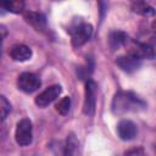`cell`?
Segmentation results:
<instances>
[{"label":"cell","instance_id":"cell-1","mask_svg":"<svg viewBox=\"0 0 156 156\" xmlns=\"http://www.w3.org/2000/svg\"><path fill=\"white\" fill-rule=\"evenodd\" d=\"M145 107H146L145 101L132 91H118L112 100V111L116 115L136 112L144 110Z\"/></svg>","mask_w":156,"mask_h":156},{"label":"cell","instance_id":"cell-2","mask_svg":"<svg viewBox=\"0 0 156 156\" xmlns=\"http://www.w3.org/2000/svg\"><path fill=\"white\" fill-rule=\"evenodd\" d=\"M68 32L71 34L72 45L76 46V48H79V46L84 45L91 38L93 26L90 23H87V22H82L80 21V22L73 24Z\"/></svg>","mask_w":156,"mask_h":156},{"label":"cell","instance_id":"cell-3","mask_svg":"<svg viewBox=\"0 0 156 156\" xmlns=\"http://www.w3.org/2000/svg\"><path fill=\"white\" fill-rule=\"evenodd\" d=\"M79 143L74 134L67 135L63 141H58L56 145H52V152L55 156H77Z\"/></svg>","mask_w":156,"mask_h":156},{"label":"cell","instance_id":"cell-4","mask_svg":"<svg viewBox=\"0 0 156 156\" xmlns=\"http://www.w3.org/2000/svg\"><path fill=\"white\" fill-rule=\"evenodd\" d=\"M15 138H16L17 144L21 146H27L32 143V140H33V126L28 118H23L17 123Z\"/></svg>","mask_w":156,"mask_h":156},{"label":"cell","instance_id":"cell-5","mask_svg":"<svg viewBox=\"0 0 156 156\" xmlns=\"http://www.w3.org/2000/svg\"><path fill=\"white\" fill-rule=\"evenodd\" d=\"M40 79L38 78V76H35L34 73L30 72H23L18 76L17 79V87L20 90L27 93V94H32L35 90H38L40 88Z\"/></svg>","mask_w":156,"mask_h":156},{"label":"cell","instance_id":"cell-6","mask_svg":"<svg viewBox=\"0 0 156 156\" xmlns=\"http://www.w3.org/2000/svg\"><path fill=\"white\" fill-rule=\"evenodd\" d=\"M96 84L94 80L88 79L85 83V94H84V104H83V112L88 116L94 115L95 106H96Z\"/></svg>","mask_w":156,"mask_h":156},{"label":"cell","instance_id":"cell-7","mask_svg":"<svg viewBox=\"0 0 156 156\" xmlns=\"http://www.w3.org/2000/svg\"><path fill=\"white\" fill-rule=\"evenodd\" d=\"M61 91H62L61 85H58V84L51 85V87L46 88L44 91H41V93L35 98L34 102H35V105L39 106V107H46V106H49L52 101H55V100L60 96Z\"/></svg>","mask_w":156,"mask_h":156},{"label":"cell","instance_id":"cell-8","mask_svg":"<svg viewBox=\"0 0 156 156\" xmlns=\"http://www.w3.org/2000/svg\"><path fill=\"white\" fill-rule=\"evenodd\" d=\"M117 133L122 140L128 141V140H133L136 136L138 129L134 122L129 119H122L117 126Z\"/></svg>","mask_w":156,"mask_h":156},{"label":"cell","instance_id":"cell-9","mask_svg":"<svg viewBox=\"0 0 156 156\" xmlns=\"http://www.w3.org/2000/svg\"><path fill=\"white\" fill-rule=\"evenodd\" d=\"M116 63H117V66H118L121 69H123L124 72L130 73V72L136 71V69L140 67L141 60H139V58H136V57H134V56L127 54V55H124V56L117 57Z\"/></svg>","mask_w":156,"mask_h":156},{"label":"cell","instance_id":"cell-10","mask_svg":"<svg viewBox=\"0 0 156 156\" xmlns=\"http://www.w3.org/2000/svg\"><path fill=\"white\" fill-rule=\"evenodd\" d=\"M32 55H33L32 49L29 46H27V45H23V44H16L10 49L11 58L13 61H17V62L28 61V60H30Z\"/></svg>","mask_w":156,"mask_h":156},{"label":"cell","instance_id":"cell-11","mask_svg":"<svg viewBox=\"0 0 156 156\" xmlns=\"http://www.w3.org/2000/svg\"><path fill=\"white\" fill-rule=\"evenodd\" d=\"M24 18L28 23H30L37 30H45L46 29V18L43 13L35 11H28L24 15Z\"/></svg>","mask_w":156,"mask_h":156},{"label":"cell","instance_id":"cell-12","mask_svg":"<svg viewBox=\"0 0 156 156\" xmlns=\"http://www.w3.org/2000/svg\"><path fill=\"white\" fill-rule=\"evenodd\" d=\"M108 41H110V46L115 50V49H119L121 46H124L126 43L128 41V37L122 30H115L110 34Z\"/></svg>","mask_w":156,"mask_h":156},{"label":"cell","instance_id":"cell-13","mask_svg":"<svg viewBox=\"0 0 156 156\" xmlns=\"http://www.w3.org/2000/svg\"><path fill=\"white\" fill-rule=\"evenodd\" d=\"M0 9H4L9 12L13 13H21L24 10V2L21 0H15V1H0Z\"/></svg>","mask_w":156,"mask_h":156},{"label":"cell","instance_id":"cell-14","mask_svg":"<svg viewBox=\"0 0 156 156\" xmlns=\"http://www.w3.org/2000/svg\"><path fill=\"white\" fill-rule=\"evenodd\" d=\"M132 10L136 13H140V15H144V16H150V15H154V7H151L149 4L146 2H143V1H138V2H133L132 5Z\"/></svg>","mask_w":156,"mask_h":156},{"label":"cell","instance_id":"cell-15","mask_svg":"<svg viewBox=\"0 0 156 156\" xmlns=\"http://www.w3.org/2000/svg\"><path fill=\"white\" fill-rule=\"evenodd\" d=\"M71 107V98L69 96H65L62 98L57 104H56V111L60 115H67Z\"/></svg>","mask_w":156,"mask_h":156},{"label":"cell","instance_id":"cell-16","mask_svg":"<svg viewBox=\"0 0 156 156\" xmlns=\"http://www.w3.org/2000/svg\"><path fill=\"white\" fill-rule=\"evenodd\" d=\"M10 110H11V105L9 100L4 95H0V122H2L7 117V115L10 113Z\"/></svg>","mask_w":156,"mask_h":156},{"label":"cell","instance_id":"cell-17","mask_svg":"<svg viewBox=\"0 0 156 156\" xmlns=\"http://www.w3.org/2000/svg\"><path fill=\"white\" fill-rule=\"evenodd\" d=\"M127 156H144V151L143 149L138 147V149H133V150H129L127 154Z\"/></svg>","mask_w":156,"mask_h":156},{"label":"cell","instance_id":"cell-18","mask_svg":"<svg viewBox=\"0 0 156 156\" xmlns=\"http://www.w3.org/2000/svg\"><path fill=\"white\" fill-rule=\"evenodd\" d=\"M1 41H2V35L0 33V46H1ZM0 55H1V49H0Z\"/></svg>","mask_w":156,"mask_h":156}]
</instances>
